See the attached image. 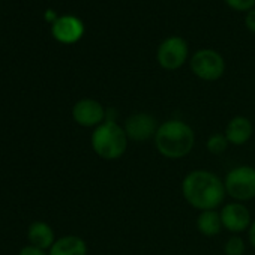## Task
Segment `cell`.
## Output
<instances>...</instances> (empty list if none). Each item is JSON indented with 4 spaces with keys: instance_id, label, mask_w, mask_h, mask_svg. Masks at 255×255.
Listing matches in <instances>:
<instances>
[{
    "instance_id": "8fae6325",
    "label": "cell",
    "mask_w": 255,
    "mask_h": 255,
    "mask_svg": "<svg viewBox=\"0 0 255 255\" xmlns=\"http://www.w3.org/2000/svg\"><path fill=\"white\" fill-rule=\"evenodd\" d=\"M224 135L231 146H243L254 135V125L248 117L236 116L227 123Z\"/></svg>"
},
{
    "instance_id": "7c38bea8",
    "label": "cell",
    "mask_w": 255,
    "mask_h": 255,
    "mask_svg": "<svg viewBox=\"0 0 255 255\" xmlns=\"http://www.w3.org/2000/svg\"><path fill=\"white\" fill-rule=\"evenodd\" d=\"M48 255H87V243L80 236H63L56 239Z\"/></svg>"
},
{
    "instance_id": "5b68a950",
    "label": "cell",
    "mask_w": 255,
    "mask_h": 255,
    "mask_svg": "<svg viewBox=\"0 0 255 255\" xmlns=\"http://www.w3.org/2000/svg\"><path fill=\"white\" fill-rule=\"evenodd\" d=\"M191 71L200 80L216 81L225 72V62L222 56L215 50H198L191 59Z\"/></svg>"
},
{
    "instance_id": "30bf717a",
    "label": "cell",
    "mask_w": 255,
    "mask_h": 255,
    "mask_svg": "<svg viewBox=\"0 0 255 255\" xmlns=\"http://www.w3.org/2000/svg\"><path fill=\"white\" fill-rule=\"evenodd\" d=\"M84 33L83 21L75 15H60L51 23V35L62 44H75Z\"/></svg>"
},
{
    "instance_id": "9a60e30c",
    "label": "cell",
    "mask_w": 255,
    "mask_h": 255,
    "mask_svg": "<svg viewBox=\"0 0 255 255\" xmlns=\"http://www.w3.org/2000/svg\"><path fill=\"white\" fill-rule=\"evenodd\" d=\"M228 146L230 143L224 134H212L206 141V149L209 150V153L216 155V156L222 155L228 149Z\"/></svg>"
},
{
    "instance_id": "277c9868",
    "label": "cell",
    "mask_w": 255,
    "mask_h": 255,
    "mask_svg": "<svg viewBox=\"0 0 255 255\" xmlns=\"http://www.w3.org/2000/svg\"><path fill=\"white\" fill-rule=\"evenodd\" d=\"M224 186L234 201L245 203L255 198V168L251 165L231 168L224 177Z\"/></svg>"
},
{
    "instance_id": "5bb4252c",
    "label": "cell",
    "mask_w": 255,
    "mask_h": 255,
    "mask_svg": "<svg viewBox=\"0 0 255 255\" xmlns=\"http://www.w3.org/2000/svg\"><path fill=\"white\" fill-rule=\"evenodd\" d=\"M197 230L200 234H203L204 237H215L222 231V221H221V215L218 210H204L200 212L195 221Z\"/></svg>"
},
{
    "instance_id": "e0dca14e",
    "label": "cell",
    "mask_w": 255,
    "mask_h": 255,
    "mask_svg": "<svg viewBox=\"0 0 255 255\" xmlns=\"http://www.w3.org/2000/svg\"><path fill=\"white\" fill-rule=\"evenodd\" d=\"M225 3L234 9V11H240V12H245V11H251L255 8V0H225Z\"/></svg>"
},
{
    "instance_id": "9c48e42d",
    "label": "cell",
    "mask_w": 255,
    "mask_h": 255,
    "mask_svg": "<svg viewBox=\"0 0 255 255\" xmlns=\"http://www.w3.org/2000/svg\"><path fill=\"white\" fill-rule=\"evenodd\" d=\"M219 215H221L222 227L231 234H240L243 231H248L252 222L249 209L243 203H239V201L225 204L221 209Z\"/></svg>"
},
{
    "instance_id": "4fadbf2b",
    "label": "cell",
    "mask_w": 255,
    "mask_h": 255,
    "mask_svg": "<svg viewBox=\"0 0 255 255\" xmlns=\"http://www.w3.org/2000/svg\"><path fill=\"white\" fill-rule=\"evenodd\" d=\"M27 239H29L30 245L38 246L45 251L47 249L50 251V248L56 242V234L50 224H47L44 221H35L27 228Z\"/></svg>"
},
{
    "instance_id": "8992f818",
    "label": "cell",
    "mask_w": 255,
    "mask_h": 255,
    "mask_svg": "<svg viewBox=\"0 0 255 255\" xmlns=\"http://www.w3.org/2000/svg\"><path fill=\"white\" fill-rule=\"evenodd\" d=\"M188 44L180 36H170L158 47L156 59L161 68L167 71H176L183 66L188 59Z\"/></svg>"
},
{
    "instance_id": "6da1fadb",
    "label": "cell",
    "mask_w": 255,
    "mask_h": 255,
    "mask_svg": "<svg viewBox=\"0 0 255 255\" xmlns=\"http://www.w3.org/2000/svg\"><path fill=\"white\" fill-rule=\"evenodd\" d=\"M185 201L200 212L216 210L227 195L224 180L209 170H194L188 173L180 185Z\"/></svg>"
},
{
    "instance_id": "ba28073f",
    "label": "cell",
    "mask_w": 255,
    "mask_h": 255,
    "mask_svg": "<svg viewBox=\"0 0 255 255\" xmlns=\"http://www.w3.org/2000/svg\"><path fill=\"white\" fill-rule=\"evenodd\" d=\"M72 119L83 128H95L108 119V111L101 102L92 98H83L72 107Z\"/></svg>"
},
{
    "instance_id": "d6986e66",
    "label": "cell",
    "mask_w": 255,
    "mask_h": 255,
    "mask_svg": "<svg viewBox=\"0 0 255 255\" xmlns=\"http://www.w3.org/2000/svg\"><path fill=\"white\" fill-rule=\"evenodd\" d=\"M245 24H246L248 30H251L252 33H255V8L248 12L246 18H245Z\"/></svg>"
},
{
    "instance_id": "3957f363",
    "label": "cell",
    "mask_w": 255,
    "mask_h": 255,
    "mask_svg": "<svg viewBox=\"0 0 255 255\" xmlns=\"http://www.w3.org/2000/svg\"><path fill=\"white\" fill-rule=\"evenodd\" d=\"M128 143L129 140L123 126L114 119H107L104 123L96 126L90 137L93 152L104 161L120 159L128 149Z\"/></svg>"
},
{
    "instance_id": "ffe728a7",
    "label": "cell",
    "mask_w": 255,
    "mask_h": 255,
    "mask_svg": "<svg viewBox=\"0 0 255 255\" xmlns=\"http://www.w3.org/2000/svg\"><path fill=\"white\" fill-rule=\"evenodd\" d=\"M248 240H249L251 246L255 249V219H252V222L248 228Z\"/></svg>"
},
{
    "instance_id": "7a4b0ae2",
    "label": "cell",
    "mask_w": 255,
    "mask_h": 255,
    "mask_svg": "<svg viewBox=\"0 0 255 255\" xmlns=\"http://www.w3.org/2000/svg\"><path fill=\"white\" fill-rule=\"evenodd\" d=\"M153 141L158 153L164 158L183 159L194 150L195 132L186 122L170 119L159 125Z\"/></svg>"
},
{
    "instance_id": "2e32d148",
    "label": "cell",
    "mask_w": 255,
    "mask_h": 255,
    "mask_svg": "<svg viewBox=\"0 0 255 255\" xmlns=\"http://www.w3.org/2000/svg\"><path fill=\"white\" fill-rule=\"evenodd\" d=\"M246 249L245 240L239 234H233L224 245L225 255H243Z\"/></svg>"
},
{
    "instance_id": "ac0fdd59",
    "label": "cell",
    "mask_w": 255,
    "mask_h": 255,
    "mask_svg": "<svg viewBox=\"0 0 255 255\" xmlns=\"http://www.w3.org/2000/svg\"><path fill=\"white\" fill-rule=\"evenodd\" d=\"M18 255H48V252L45 249H41V248L33 246V245L29 243L27 246H24V248L20 249Z\"/></svg>"
},
{
    "instance_id": "52a82bcc",
    "label": "cell",
    "mask_w": 255,
    "mask_h": 255,
    "mask_svg": "<svg viewBox=\"0 0 255 255\" xmlns=\"http://www.w3.org/2000/svg\"><path fill=\"white\" fill-rule=\"evenodd\" d=\"M158 128V120L149 113H134L123 123L128 140L134 143H143L155 138Z\"/></svg>"
}]
</instances>
